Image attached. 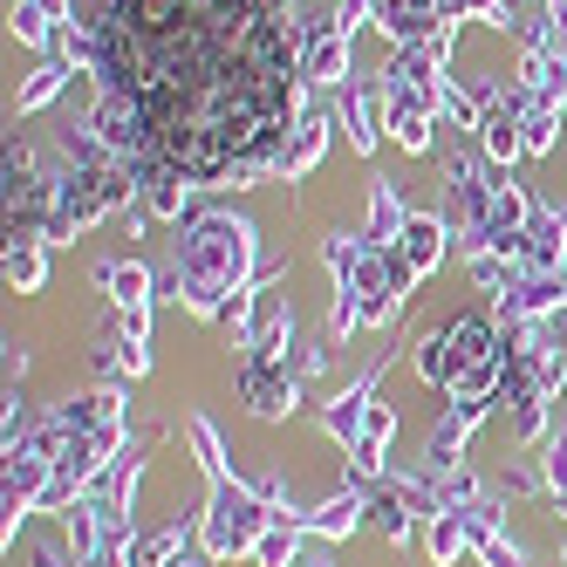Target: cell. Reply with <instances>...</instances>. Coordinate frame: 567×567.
Here are the masks:
<instances>
[{
    "instance_id": "1",
    "label": "cell",
    "mask_w": 567,
    "mask_h": 567,
    "mask_svg": "<svg viewBox=\"0 0 567 567\" xmlns=\"http://www.w3.org/2000/svg\"><path fill=\"white\" fill-rule=\"evenodd\" d=\"M96 69L131 144L172 178L206 185L260 165L288 131L280 0H103Z\"/></svg>"
}]
</instances>
